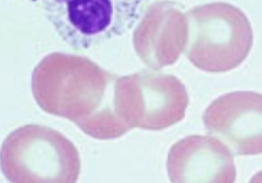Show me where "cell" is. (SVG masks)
Instances as JSON below:
<instances>
[{"label": "cell", "mask_w": 262, "mask_h": 183, "mask_svg": "<svg viewBox=\"0 0 262 183\" xmlns=\"http://www.w3.org/2000/svg\"><path fill=\"white\" fill-rule=\"evenodd\" d=\"M80 168L73 142L43 125L14 130L1 147V171L11 182H76Z\"/></svg>", "instance_id": "1"}, {"label": "cell", "mask_w": 262, "mask_h": 183, "mask_svg": "<svg viewBox=\"0 0 262 183\" xmlns=\"http://www.w3.org/2000/svg\"><path fill=\"white\" fill-rule=\"evenodd\" d=\"M76 50H86L130 31L147 0H28Z\"/></svg>", "instance_id": "2"}, {"label": "cell", "mask_w": 262, "mask_h": 183, "mask_svg": "<svg viewBox=\"0 0 262 183\" xmlns=\"http://www.w3.org/2000/svg\"><path fill=\"white\" fill-rule=\"evenodd\" d=\"M208 132L234 156L261 153V96L252 92L228 94L214 101L204 116Z\"/></svg>", "instance_id": "3"}, {"label": "cell", "mask_w": 262, "mask_h": 183, "mask_svg": "<svg viewBox=\"0 0 262 183\" xmlns=\"http://www.w3.org/2000/svg\"><path fill=\"white\" fill-rule=\"evenodd\" d=\"M171 182H235L234 155L213 136L193 135L169 149L167 161Z\"/></svg>", "instance_id": "4"}, {"label": "cell", "mask_w": 262, "mask_h": 183, "mask_svg": "<svg viewBox=\"0 0 262 183\" xmlns=\"http://www.w3.org/2000/svg\"><path fill=\"white\" fill-rule=\"evenodd\" d=\"M214 14L198 29L190 58L198 67L210 72L234 68L246 57L252 46V31L245 18Z\"/></svg>", "instance_id": "5"}]
</instances>
